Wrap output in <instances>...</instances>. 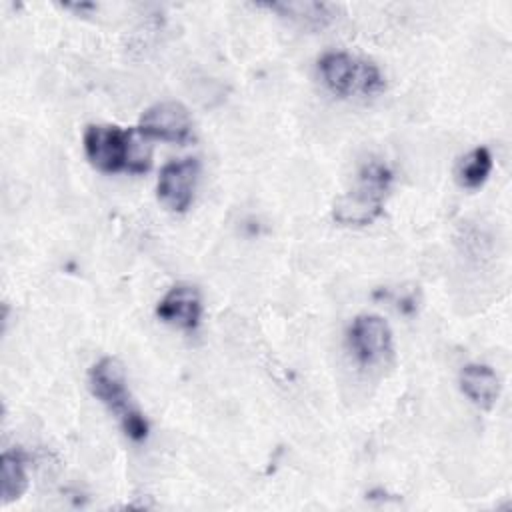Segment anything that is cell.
I'll return each instance as SVG.
<instances>
[{"label": "cell", "mask_w": 512, "mask_h": 512, "mask_svg": "<svg viewBox=\"0 0 512 512\" xmlns=\"http://www.w3.org/2000/svg\"><path fill=\"white\" fill-rule=\"evenodd\" d=\"M88 386H90L92 394L110 412H114L118 416L120 426L130 440L140 442L148 436V422H146L144 414L132 402V396L128 392L126 372H124V366L120 364V360H116L112 356L98 360L90 368Z\"/></svg>", "instance_id": "6da1fadb"}, {"label": "cell", "mask_w": 512, "mask_h": 512, "mask_svg": "<svg viewBox=\"0 0 512 512\" xmlns=\"http://www.w3.org/2000/svg\"><path fill=\"white\" fill-rule=\"evenodd\" d=\"M392 184V172L382 162H366L354 186L334 202V220L342 226L372 224L384 210V200Z\"/></svg>", "instance_id": "7a4b0ae2"}, {"label": "cell", "mask_w": 512, "mask_h": 512, "mask_svg": "<svg viewBox=\"0 0 512 512\" xmlns=\"http://www.w3.org/2000/svg\"><path fill=\"white\" fill-rule=\"evenodd\" d=\"M318 72L326 88L336 96H374L384 90L380 70L346 52H328L318 60Z\"/></svg>", "instance_id": "3957f363"}, {"label": "cell", "mask_w": 512, "mask_h": 512, "mask_svg": "<svg viewBox=\"0 0 512 512\" xmlns=\"http://www.w3.org/2000/svg\"><path fill=\"white\" fill-rule=\"evenodd\" d=\"M138 130H124L112 124H92L84 132V152L100 172L130 170Z\"/></svg>", "instance_id": "277c9868"}, {"label": "cell", "mask_w": 512, "mask_h": 512, "mask_svg": "<svg viewBox=\"0 0 512 512\" xmlns=\"http://www.w3.org/2000/svg\"><path fill=\"white\" fill-rule=\"evenodd\" d=\"M348 344L362 366H380L392 358V330L376 314H360L348 330Z\"/></svg>", "instance_id": "5b68a950"}, {"label": "cell", "mask_w": 512, "mask_h": 512, "mask_svg": "<svg viewBox=\"0 0 512 512\" xmlns=\"http://www.w3.org/2000/svg\"><path fill=\"white\" fill-rule=\"evenodd\" d=\"M138 132L144 138L182 144L192 138V116L182 102H156L150 108H146L140 116Z\"/></svg>", "instance_id": "8992f818"}, {"label": "cell", "mask_w": 512, "mask_h": 512, "mask_svg": "<svg viewBox=\"0 0 512 512\" xmlns=\"http://www.w3.org/2000/svg\"><path fill=\"white\" fill-rule=\"evenodd\" d=\"M200 164L196 158L172 160L162 166L156 192L158 200L170 212H186L194 200Z\"/></svg>", "instance_id": "52a82bcc"}, {"label": "cell", "mask_w": 512, "mask_h": 512, "mask_svg": "<svg viewBox=\"0 0 512 512\" xmlns=\"http://www.w3.org/2000/svg\"><path fill=\"white\" fill-rule=\"evenodd\" d=\"M156 316L176 328L194 330L202 318V300L194 286L176 284L172 286L156 306Z\"/></svg>", "instance_id": "ba28073f"}, {"label": "cell", "mask_w": 512, "mask_h": 512, "mask_svg": "<svg viewBox=\"0 0 512 512\" xmlns=\"http://www.w3.org/2000/svg\"><path fill=\"white\" fill-rule=\"evenodd\" d=\"M460 388L482 410H490L500 396V380L486 364H466L460 370Z\"/></svg>", "instance_id": "9c48e42d"}, {"label": "cell", "mask_w": 512, "mask_h": 512, "mask_svg": "<svg viewBox=\"0 0 512 512\" xmlns=\"http://www.w3.org/2000/svg\"><path fill=\"white\" fill-rule=\"evenodd\" d=\"M0 480H2V504H10L18 500L26 488H28V474H26V464L20 452L8 450L2 454L0 460Z\"/></svg>", "instance_id": "30bf717a"}, {"label": "cell", "mask_w": 512, "mask_h": 512, "mask_svg": "<svg viewBox=\"0 0 512 512\" xmlns=\"http://www.w3.org/2000/svg\"><path fill=\"white\" fill-rule=\"evenodd\" d=\"M492 172V154L486 146H476L464 154L456 166V180L462 188H480Z\"/></svg>", "instance_id": "8fae6325"}, {"label": "cell", "mask_w": 512, "mask_h": 512, "mask_svg": "<svg viewBox=\"0 0 512 512\" xmlns=\"http://www.w3.org/2000/svg\"><path fill=\"white\" fill-rule=\"evenodd\" d=\"M268 8L282 12L284 16H290L304 24H312L320 28L334 18L332 6L322 2H278V4H268Z\"/></svg>", "instance_id": "7c38bea8"}]
</instances>
